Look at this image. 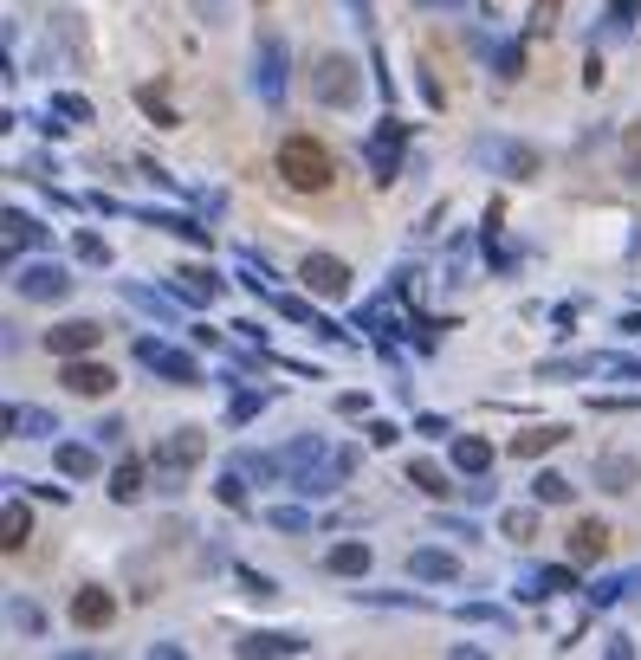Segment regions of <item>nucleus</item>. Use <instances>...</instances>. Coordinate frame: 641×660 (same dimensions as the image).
<instances>
[{"label": "nucleus", "instance_id": "obj_43", "mask_svg": "<svg viewBox=\"0 0 641 660\" xmlns=\"http://www.w3.org/2000/svg\"><path fill=\"white\" fill-rule=\"evenodd\" d=\"M266 525L272 531H311V512H305V505H272Z\"/></svg>", "mask_w": 641, "mask_h": 660}, {"label": "nucleus", "instance_id": "obj_18", "mask_svg": "<svg viewBox=\"0 0 641 660\" xmlns=\"http://www.w3.org/2000/svg\"><path fill=\"white\" fill-rule=\"evenodd\" d=\"M305 648H311V641L292 635V628H259V635L234 641V654H247V660H259V654H305Z\"/></svg>", "mask_w": 641, "mask_h": 660}, {"label": "nucleus", "instance_id": "obj_42", "mask_svg": "<svg viewBox=\"0 0 641 660\" xmlns=\"http://www.w3.org/2000/svg\"><path fill=\"white\" fill-rule=\"evenodd\" d=\"M460 622H493L499 635H512V615L493 609V602H460Z\"/></svg>", "mask_w": 641, "mask_h": 660}, {"label": "nucleus", "instance_id": "obj_55", "mask_svg": "<svg viewBox=\"0 0 641 660\" xmlns=\"http://www.w3.org/2000/svg\"><path fill=\"white\" fill-rule=\"evenodd\" d=\"M188 330H195V343H201V350H221V343H227L214 324H188Z\"/></svg>", "mask_w": 641, "mask_h": 660}, {"label": "nucleus", "instance_id": "obj_6", "mask_svg": "<svg viewBox=\"0 0 641 660\" xmlns=\"http://www.w3.org/2000/svg\"><path fill=\"white\" fill-rule=\"evenodd\" d=\"M72 272L52 266V259H33V266H13V292L26 298V305H65L72 298Z\"/></svg>", "mask_w": 641, "mask_h": 660}, {"label": "nucleus", "instance_id": "obj_34", "mask_svg": "<svg viewBox=\"0 0 641 660\" xmlns=\"http://www.w3.org/2000/svg\"><path fill=\"white\" fill-rule=\"evenodd\" d=\"M111 499H117V505H136V499H143V460H117V473H111Z\"/></svg>", "mask_w": 641, "mask_h": 660}, {"label": "nucleus", "instance_id": "obj_29", "mask_svg": "<svg viewBox=\"0 0 641 660\" xmlns=\"http://www.w3.org/2000/svg\"><path fill=\"white\" fill-rule=\"evenodd\" d=\"M52 460H59L65 479H91V473H98V447H78V440H59Z\"/></svg>", "mask_w": 641, "mask_h": 660}, {"label": "nucleus", "instance_id": "obj_41", "mask_svg": "<svg viewBox=\"0 0 641 660\" xmlns=\"http://www.w3.org/2000/svg\"><path fill=\"white\" fill-rule=\"evenodd\" d=\"M234 583L247 589L253 602H272V596H279V583H272V576H259V570H247V563H234Z\"/></svg>", "mask_w": 641, "mask_h": 660}, {"label": "nucleus", "instance_id": "obj_51", "mask_svg": "<svg viewBox=\"0 0 641 660\" xmlns=\"http://www.w3.org/2000/svg\"><path fill=\"white\" fill-rule=\"evenodd\" d=\"M337 415H357V421H370V395H337Z\"/></svg>", "mask_w": 641, "mask_h": 660}, {"label": "nucleus", "instance_id": "obj_30", "mask_svg": "<svg viewBox=\"0 0 641 660\" xmlns=\"http://www.w3.org/2000/svg\"><path fill=\"white\" fill-rule=\"evenodd\" d=\"M564 440H570V428H557V421H551V428H525V434L512 440V453H518V460H538V453L564 447Z\"/></svg>", "mask_w": 641, "mask_h": 660}, {"label": "nucleus", "instance_id": "obj_52", "mask_svg": "<svg viewBox=\"0 0 641 660\" xmlns=\"http://www.w3.org/2000/svg\"><path fill=\"white\" fill-rule=\"evenodd\" d=\"M415 434H428V440H441V434H454V428H447V415H415Z\"/></svg>", "mask_w": 641, "mask_h": 660}, {"label": "nucleus", "instance_id": "obj_37", "mask_svg": "<svg viewBox=\"0 0 641 660\" xmlns=\"http://www.w3.org/2000/svg\"><path fill=\"white\" fill-rule=\"evenodd\" d=\"M480 46H486V39H480ZM486 52H493V72L506 78V85L525 72V46H518V39H499V46H486Z\"/></svg>", "mask_w": 641, "mask_h": 660}, {"label": "nucleus", "instance_id": "obj_8", "mask_svg": "<svg viewBox=\"0 0 641 660\" xmlns=\"http://www.w3.org/2000/svg\"><path fill=\"white\" fill-rule=\"evenodd\" d=\"M298 279L311 298H350V266L337 253H305L298 259Z\"/></svg>", "mask_w": 641, "mask_h": 660}, {"label": "nucleus", "instance_id": "obj_19", "mask_svg": "<svg viewBox=\"0 0 641 660\" xmlns=\"http://www.w3.org/2000/svg\"><path fill=\"white\" fill-rule=\"evenodd\" d=\"M447 460H454V473H467V479H486V473H493V440H480V434H454Z\"/></svg>", "mask_w": 641, "mask_h": 660}, {"label": "nucleus", "instance_id": "obj_1", "mask_svg": "<svg viewBox=\"0 0 641 660\" xmlns=\"http://www.w3.org/2000/svg\"><path fill=\"white\" fill-rule=\"evenodd\" d=\"M279 473H285V486H298L305 499H324V492H337V479L357 473V453L331 447L324 434H292L279 447Z\"/></svg>", "mask_w": 641, "mask_h": 660}, {"label": "nucleus", "instance_id": "obj_39", "mask_svg": "<svg viewBox=\"0 0 641 660\" xmlns=\"http://www.w3.org/2000/svg\"><path fill=\"white\" fill-rule=\"evenodd\" d=\"M635 583H641V576H603V583H590V589H583V596H590L596 609H609V602H622V596H629Z\"/></svg>", "mask_w": 641, "mask_h": 660}, {"label": "nucleus", "instance_id": "obj_10", "mask_svg": "<svg viewBox=\"0 0 641 660\" xmlns=\"http://www.w3.org/2000/svg\"><path fill=\"white\" fill-rule=\"evenodd\" d=\"M402 136H408V123L383 117V123H376V136H370V149H363V156H370V175H376L383 188L402 175Z\"/></svg>", "mask_w": 641, "mask_h": 660}, {"label": "nucleus", "instance_id": "obj_13", "mask_svg": "<svg viewBox=\"0 0 641 660\" xmlns=\"http://www.w3.org/2000/svg\"><path fill=\"white\" fill-rule=\"evenodd\" d=\"M98 343H104V324H91V318H65V324L46 330V350L52 356H91Z\"/></svg>", "mask_w": 641, "mask_h": 660}, {"label": "nucleus", "instance_id": "obj_24", "mask_svg": "<svg viewBox=\"0 0 641 660\" xmlns=\"http://www.w3.org/2000/svg\"><path fill=\"white\" fill-rule=\"evenodd\" d=\"M370 544H357V538H344V544H331V550H324V570H331V576H370Z\"/></svg>", "mask_w": 641, "mask_h": 660}, {"label": "nucleus", "instance_id": "obj_23", "mask_svg": "<svg viewBox=\"0 0 641 660\" xmlns=\"http://www.w3.org/2000/svg\"><path fill=\"white\" fill-rule=\"evenodd\" d=\"M603 369H616V356H551V363H538V376L570 382V376H603Z\"/></svg>", "mask_w": 641, "mask_h": 660}, {"label": "nucleus", "instance_id": "obj_45", "mask_svg": "<svg viewBox=\"0 0 641 660\" xmlns=\"http://www.w3.org/2000/svg\"><path fill=\"white\" fill-rule=\"evenodd\" d=\"M52 110H59L65 123H78V130H85V123H91V104L78 98V91H59V98H52Z\"/></svg>", "mask_w": 641, "mask_h": 660}, {"label": "nucleus", "instance_id": "obj_22", "mask_svg": "<svg viewBox=\"0 0 641 660\" xmlns=\"http://www.w3.org/2000/svg\"><path fill=\"white\" fill-rule=\"evenodd\" d=\"M0 227H7V233H0V240H7V259H20V246H26V253H33V246H46V227H39L33 214H20V208L0 214Z\"/></svg>", "mask_w": 641, "mask_h": 660}, {"label": "nucleus", "instance_id": "obj_14", "mask_svg": "<svg viewBox=\"0 0 641 660\" xmlns=\"http://www.w3.org/2000/svg\"><path fill=\"white\" fill-rule=\"evenodd\" d=\"M577 589V570L570 563H551V570H525L518 576V602H551V596H570Z\"/></svg>", "mask_w": 641, "mask_h": 660}, {"label": "nucleus", "instance_id": "obj_4", "mask_svg": "<svg viewBox=\"0 0 641 660\" xmlns=\"http://www.w3.org/2000/svg\"><path fill=\"white\" fill-rule=\"evenodd\" d=\"M311 98H318V104H331V110H350V104L363 98L357 65H350L344 52H324V59L311 65Z\"/></svg>", "mask_w": 641, "mask_h": 660}, {"label": "nucleus", "instance_id": "obj_36", "mask_svg": "<svg viewBox=\"0 0 641 660\" xmlns=\"http://www.w3.org/2000/svg\"><path fill=\"white\" fill-rule=\"evenodd\" d=\"M234 266H240V285H247V292H259V298H266V305H272V298H279V285H272V272L259 266L253 253H234Z\"/></svg>", "mask_w": 641, "mask_h": 660}, {"label": "nucleus", "instance_id": "obj_7", "mask_svg": "<svg viewBox=\"0 0 641 660\" xmlns=\"http://www.w3.org/2000/svg\"><path fill=\"white\" fill-rule=\"evenodd\" d=\"M473 162L512 175V182H531V175H538V149L512 143V136H480V143H473Z\"/></svg>", "mask_w": 641, "mask_h": 660}, {"label": "nucleus", "instance_id": "obj_28", "mask_svg": "<svg viewBox=\"0 0 641 660\" xmlns=\"http://www.w3.org/2000/svg\"><path fill=\"white\" fill-rule=\"evenodd\" d=\"M214 499H221L227 512H253V499H247V466H240V460L221 466V479H214Z\"/></svg>", "mask_w": 641, "mask_h": 660}, {"label": "nucleus", "instance_id": "obj_50", "mask_svg": "<svg viewBox=\"0 0 641 660\" xmlns=\"http://www.w3.org/2000/svg\"><path fill=\"white\" fill-rule=\"evenodd\" d=\"M557 26V0H538V7H531V33H551Z\"/></svg>", "mask_w": 641, "mask_h": 660}, {"label": "nucleus", "instance_id": "obj_54", "mask_svg": "<svg viewBox=\"0 0 641 660\" xmlns=\"http://www.w3.org/2000/svg\"><path fill=\"white\" fill-rule=\"evenodd\" d=\"M26 492H33V499H46V505H65V486H46V479H26Z\"/></svg>", "mask_w": 641, "mask_h": 660}, {"label": "nucleus", "instance_id": "obj_48", "mask_svg": "<svg viewBox=\"0 0 641 660\" xmlns=\"http://www.w3.org/2000/svg\"><path fill=\"white\" fill-rule=\"evenodd\" d=\"M622 162H629V175H641V117L622 130Z\"/></svg>", "mask_w": 641, "mask_h": 660}, {"label": "nucleus", "instance_id": "obj_20", "mask_svg": "<svg viewBox=\"0 0 641 660\" xmlns=\"http://www.w3.org/2000/svg\"><path fill=\"white\" fill-rule=\"evenodd\" d=\"M408 576H421V583H460V557H454V550L421 544L415 557H408Z\"/></svg>", "mask_w": 641, "mask_h": 660}, {"label": "nucleus", "instance_id": "obj_15", "mask_svg": "<svg viewBox=\"0 0 641 660\" xmlns=\"http://www.w3.org/2000/svg\"><path fill=\"white\" fill-rule=\"evenodd\" d=\"M564 550H570V563H603L609 557V525L603 518H577V525L564 531Z\"/></svg>", "mask_w": 641, "mask_h": 660}, {"label": "nucleus", "instance_id": "obj_49", "mask_svg": "<svg viewBox=\"0 0 641 660\" xmlns=\"http://www.w3.org/2000/svg\"><path fill=\"white\" fill-rule=\"evenodd\" d=\"M415 85H421V104H428V110H441V104H447V91H441V78H434V72H428V65H421V78H415Z\"/></svg>", "mask_w": 641, "mask_h": 660}, {"label": "nucleus", "instance_id": "obj_56", "mask_svg": "<svg viewBox=\"0 0 641 660\" xmlns=\"http://www.w3.org/2000/svg\"><path fill=\"white\" fill-rule=\"evenodd\" d=\"M616 376H629V382H641V356H616Z\"/></svg>", "mask_w": 641, "mask_h": 660}, {"label": "nucleus", "instance_id": "obj_25", "mask_svg": "<svg viewBox=\"0 0 641 660\" xmlns=\"http://www.w3.org/2000/svg\"><path fill=\"white\" fill-rule=\"evenodd\" d=\"M26 538H33V518H26L20 492H13V499H7V512H0V550H7V557H20Z\"/></svg>", "mask_w": 641, "mask_h": 660}, {"label": "nucleus", "instance_id": "obj_2", "mask_svg": "<svg viewBox=\"0 0 641 660\" xmlns=\"http://www.w3.org/2000/svg\"><path fill=\"white\" fill-rule=\"evenodd\" d=\"M279 175H285V188H298V195H324V188L337 182V162H331V149L318 143V136H285L279 143Z\"/></svg>", "mask_w": 641, "mask_h": 660}, {"label": "nucleus", "instance_id": "obj_11", "mask_svg": "<svg viewBox=\"0 0 641 660\" xmlns=\"http://www.w3.org/2000/svg\"><path fill=\"white\" fill-rule=\"evenodd\" d=\"M169 292L182 298V305H195V311H214L227 298V279H221V272H208V266H182L169 279Z\"/></svg>", "mask_w": 641, "mask_h": 660}, {"label": "nucleus", "instance_id": "obj_33", "mask_svg": "<svg viewBox=\"0 0 641 660\" xmlns=\"http://www.w3.org/2000/svg\"><path fill=\"white\" fill-rule=\"evenodd\" d=\"M266 402H272L266 389H240V382H234V395H227V428H247V421H253Z\"/></svg>", "mask_w": 641, "mask_h": 660}, {"label": "nucleus", "instance_id": "obj_31", "mask_svg": "<svg viewBox=\"0 0 641 660\" xmlns=\"http://www.w3.org/2000/svg\"><path fill=\"white\" fill-rule=\"evenodd\" d=\"M408 486L428 492V499H454V479H447L434 460H408Z\"/></svg>", "mask_w": 641, "mask_h": 660}, {"label": "nucleus", "instance_id": "obj_12", "mask_svg": "<svg viewBox=\"0 0 641 660\" xmlns=\"http://www.w3.org/2000/svg\"><path fill=\"white\" fill-rule=\"evenodd\" d=\"M59 382L72 395H85V402H104V395L117 389V376L104 363H91V356H65V369H59Z\"/></svg>", "mask_w": 641, "mask_h": 660}, {"label": "nucleus", "instance_id": "obj_26", "mask_svg": "<svg viewBox=\"0 0 641 660\" xmlns=\"http://www.w3.org/2000/svg\"><path fill=\"white\" fill-rule=\"evenodd\" d=\"M635 479H641V466L629 453H603V460H596V486L603 492H635Z\"/></svg>", "mask_w": 641, "mask_h": 660}, {"label": "nucleus", "instance_id": "obj_40", "mask_svg": "<svg viewBox=\"0 0 641 660\" xmlns=\"http://www.w3.org/2000/svg\"><path fill=\"white\" fill-rule=\"evenodd\" d=\"M136 104H143L149 123H162V130H175V123H182V117L169 110V98H162V85H143V91H136Z\"/></svg>", "mask_w": 641, "mask_h": 660}, {"label": "nucleus", "instance_id": "obj_53", "mask_svg": "<svg viewBox=\"0 0 641 660\" xmlns=\"http://www.w3.org/2000/svg\"><path fill=\"white\" fill-rule=\"evenodd\" d=\"M98 447H124V421H117V415L98 421Z\"/></svg>", "mask_w": 641, "mask_h": 660}, {"label": "nucleus", "instance_id": "obj_5", "mask_svg": "<svg viewBox=\"0 0 641 660\" xmlns=\"http://www.w3.org/2000/svg\"><path fill=\"white\" fill-rule=\"evenodd\" d=\"M130 356H136L143 369H156L162 382H175V389H195V382H201V363H195V356L175 350V343H162V337H136Z\"/></svg>", "mask_w": 641, "mask_h": 660}, {"label": "nucleus", "instance_id": "obj_16", "mask_svg": "<svg viewBox=\"0 0 641 660\" xmlns=\"http://www.w3.org/2000/svg\"><path fill=\"white\" fill-rule=\"evenodd\" d=\"M130 220H143V227H156V233H175V240H188V246H208V240H214L201 220L169 214V208H130Z\"/></svg>", "mask_w": 641, "mask_h": 660}, {"label": "nucleus", "instance_id": "obj_27", "mask_svg": "<svg viewBox=\"0 0 641 660\" xmlns=\"http://www.w3.org/2000/svg\"><path fill=\"white\" fill-rule=\"evenodd\" d=\"M7 434L13 440H46V434H59V421H52V408H7Z\"/></svg>", "mask_w": 641, "mask_h": 660}, {"label": "nucleus", "instance_id": "obj_17", "mask_svg": "<svg viewBox=\"0 0 641 660\" xmlns=\"http://www.w3.org/2000/svg\"><path fill=\"white\" fill-rule=\"evenodd\" d=\"M72 622L78 628H111L117 622V596H111V589H98V583H85L72 596Z\"/></svg>", "mask_w": 641, "mask_h": 660}, {"label": "nucleus", "instance_id": "obj_46", "mask_svg": "<svg viewBox=\"0 0 641 660\" xmlns=\"http://www.w3.org/2000/svg\"><path fill=\"white\" fill-rule=\"evenodd\" d=\"M499 525H506V538H518V544H525V538H538V512H506Z\"/></svg>", "mask_w": 641, "mask_h": 660}, {"label": "nucleus", "instance_id": "obj_57", "mask_svg": "<svg viewBox=\"0 0 641 660\" xmlns=\"http://www.w3.org/2000/svg\"><path fill=\"white\" fill-rule=\"evenodd\" d=\"M415 7H428V13H460L467 0H415Z\"/></svg>", "mask_w": 641, "mask_h": 660}, {"label": "nucleus", "instance_id": "obj_9", "mask_svg": "<svg viewBox=\"0 0 641 660\" xmlns=\"http://www.w3.org/2000/svg\"><path fill=\"white\" fill-rule=\"evenodd\" d=\"M201 460H208V434H201V428H175V434L156 440V466H162V473H195Z\"/></svg>", "mask_w": 641, "mask_h": 660}, {"label": "nucleus", "instance_id": "obj_32", "mask_svg": "<svg viewBox=\"0 0 641 660\" xmlns=\"http://www.w3.org/2000/svg\"><path fill=\"white\" fill-rule=\"evenodd\" d=\"M124 305L149 311V318H162V324H175V311H182V298H162V292H149V285H124Z\"/></svg>", "mask_w": 641, "mask_h": 660}, {"label": "nucleus", "instance_id": "obj_47", "mask_svg": "<svg viewBox=\"0 0 641 660\" xmlns=\"http://www.w3.org/2000/svg\"><path fill=\"white\" fill-rule=\"evenodd\" d=\"M363 434H370V447H395V440H402V428H395V421H383V415L363 421Z\"/></svg>", "mask_w": 641, "mask_h": 660}, {"label": "nucleus", "instance_id": "obj_38", "mask_svg": "<svg viewBox=\"0 0 641 660\" xmlns=\"http://www.w3.org/2000/svg\"><path fill=\"white\" fill-rule=\"evenodd\" d=\"M7 622L20 628V635H46V609H39V602H26V596L7 602Z\"/></svg>", "mask_w": 641, "mask_h": 660}, {"label": "nucleus", "instance_id": "obj_3", "mask_svg": "<svg viewBox=\"0 0 641 660\" xmlns=\"http://www.w3.org/2000/svg\"><path fill=\"white\" fill-rule=\"evenodd\" d=\"M285 85H292V52H285V39L266 26L259 46H253V91H259V104L279 110L285 104Z\"/></svg>", "mask_w": 641, "mask_h": 660}, {"label": "nucleus", "instance_id": "obj_44", "mask_svg": "<svg viewBox=\"0 0 641 660\" xmlns=\"http://www.w3.org/2000/svg\"><path fill=\"white\" fill-rule=\"evenodd\" d=\"M72 253L85 259V266H111V246H104L98 233H72Z\"/></svg>", "mask_w": 641, "mask_h": 660}, {"label": "nucleus", "instance_id": "obj_35", "mask_svg": "<svg viewBox=\"0 0 641 660\" xmlns=\"http://www.w3.org/2000/svg\"><path fill=\"white\" fill-rule=\"evenodd\" d=\"M531 499H538V505H570L577 486H570L564 473H531Z\"/></svg>", "mask_w": 641, "mask_h": 660}, {"label": "nucleus", "instance_id": "obj_21", "mask_svg": "<svg viewBox=\"0 0 641 660\" xmlns=\"http://www.w3.org/2000/svg\"><path fill=\"white\" fill-rule=\"evenodd\" d=\"M357 330H370V337H376V350H383V343H395L408 324H402V311H395L389 298H376V305H363V311H357Z\"/></svg>", "mask_w": 641, "mask_h": 660}]
</instances>
